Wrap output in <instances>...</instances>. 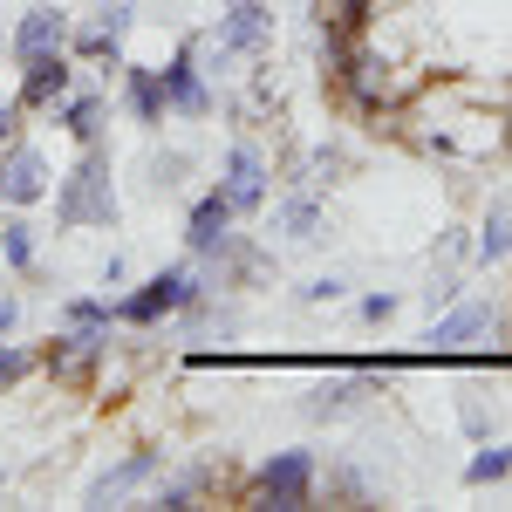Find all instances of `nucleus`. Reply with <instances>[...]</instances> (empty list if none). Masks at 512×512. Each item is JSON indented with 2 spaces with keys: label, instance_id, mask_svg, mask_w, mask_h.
Wrapping results in <instances>:
<instances>
[{
  "label": "nucleus",
  "instance_id": "20",
  "mask_svg": "<svg viewBox=\"0 0 512 512\" xmlns=\"http://www.w3.org/2000/svg\"><path fill=\"white\" fill-rule=\"evenodd\" d=\"M212 485H219V472H212V465H198V472H178V478H164V485H158V506L185 512V506H198Z\"/></svg>",
  "mask_w": 512,
  "mask_h": 512
},
{
  "label": "nucleus",
  "instance_id": "6",
  "mask_svg": "<svg viewBox=\"0 0 512 512\" xmlns=\"http://www.w3.org/2000/svg\"><path fill=\"white\" fill-rule=\"evenodd\" d=\"M69 89H76V55H69V48H55V55L21 62V89H14V103H21V110H55Z\"/></svg>",
  "mask_w": 512,
  "mask_h": 512
},
{
  "label": "nucleus",
  "instance_id": "11",
  "mask_svg": "<svg viewBox=\"0 0 512 512\" xmlns=\"http://www.w3.org/2000/svg\"><path fill=\"white\" fill-rule=\"evenodd\" d=\"M219 41H226L233 55H260V48L274 41V7H267V0H233V7L219 14Z\"/></svg>",
  "mask_w": 512,
  "mask_h": 512
},
{
  "label": "nucleus",
  "instance_id": "24",
  "mask_svg": "<svg viewBox=\"0 0 512 512\" xmlns=\"http://www.w3.org/2000/svg\"><path fill=\"white\" fill-rule=\"evenodd\" d=\"M506 478H512V444H485L465 465V485H506Z\"/></svg>",
  "mask_w": 512,
  "mask_h": 512
},
{
  "label": "nucleus",
  "instance_id": "22",
  "mask_svg": "<svg viewBox=\"0 0 512 512\" xmlns=\"http://www.w3.org/2000/svg\"><path fill=\"white\" fill-rule=\"evenodd\" d=\"M110 321H117V308H110V301H96V294L62 301V328H96V335H110Z\"/></svg>",
  "mask_w": 512,
  "mask_h": 512
},
{
  "label": "nucleus",
  "instance_id": "2",
  "mask_svg": "<svg viewBox=\"0 0 512 512\" xmlns=\"http://www.w3.org/2000/svg\"><path fill=\"white\" fill-rule=\"evenodd\" d=\"M315 458L308 451H274L260 472L239 485V499L246 506H260V512H308L315 506Z\"/></svg>",
  "mask_w": 512,
  "mask_h": 512
},
{
  "label": "nucleus",
  "instance_id": "15",
  "mask_svg": "<svg viewBox=\"0 0 512 512\" xmlns=\"http://www.w3.org/2000/svg\"><path fill=\"white\" fill-rule=\"evenodd\" d=\"M55 123H62L76 144H103V96H96V89H69V96L55 103Z\"/></svg>",
  "mask_w": 512,
  "mask_h": 512
},
{
  "label": "nucleus",
  "instance_id": "3",
  "mask_svg": "<svg viewBox=\"0 0 512 512\" xmlns=\"http://www.w3.org/2000/svg\"><path fill=\"white\" fill-rule=\"evenodd\" d=\"M198 294H205L198 267H164V274H151L137 294H123V301H117V321H123V328H158V321L185 315Z\"/></svg>",
  "mask_w": 512,
  "mask_h": 512
},
{
  "label": "nucleus",
  "instance_id": "17",
  "mask_svg": "<svg viewBox=\"0 0 512 512\" xmlns=\"http://www.w3.org/2000/svg\"><path fill=\"white\" fill-rule=\"evenodd\" d=\"M369 390H383V376H355V383H321L315 396H308V417H349L355 403Z\"/></svg>",
  "mask_w": 512,
  "mask_h": 512
},
{
  "label": "nucleus",
  "instance_id": "16",
  "mask_svg": "<svg viewBox=\"0 0 512 512\" xmlns=\"http://www.w3.org/2000/svg\"><path fill=\"white\" fill-rule=\"evenodd\" d=\"M321 226H328V212H321V198H315V192L287 198V205L274 212V233H280V239H294V246H308V239H321Z\"/></svg>",
  "mask_w": 512,
  "mask_h": 512
},
{
  "label": "nucleus",
  "instance_id": "9",
  "mask_svg": "<svg viewBox=\"0 0 512 512\" xmlns=\"http://www.w3.org/2000/svg\"><path fill=\"white\" fill-rule=\"evenodd\" d=\"M164 472V451L158 444H137V451H123L117 465H103V472L89 478V506H103V499H123V492H137L144 478Z\"/></svg>",
  "mask_w": 512,
  "mask_h": 512
},
{
  "label": "nucleus",
  "instance_id": "19",
  "mask_svg": "<svg viewBox=\"0 0 512 512\" xmlns=\"http://www.w3.org/2000/svg\"><path fill=\"white\" fill-rule=\"evenodd\" d=\"M123 35L117 28H103V21H82V28H69V55L76 62H117Z\"/></svg>",
  "mask_w": 512,
  "mask_h": 512
},
{
  "label": "nucleus",
  "instance_id": "23",
  "mask_svg": "<svg viewBox=\"0 0 512 512\" xmlns=\"http://www.w3.org/2000/svg\"><path fill=\"white\" fill-rule=\"evenodd\" d=\"M35 369H41V355H35V349H21L14 335L0 342V396H7V390H21V383H28Z\"/></svg>",
  "mask_w": 512,
  "mask_h": 512
},
{
  "label": "nucleus",
  "instance_id": "8",
  "mask_svg": "<svg viewBox=\"0 0 512 512\" xmlns=\"http://www.w3.org/2000/svg\"><path fill=\"white\" fill-rule=\"evenodd\" d=\"M267 178H274V171H267V158H260L253 144H233L226 164H219V192H226L233 212H260V205H267Z\"/></svg>",
  "mask_w": 512,
  "mask_h": 512
},
{
  "label": "nucleus",
  "instance_id": "25",
  "mask_svg": "<svg viewBox=\"0 0 512 512\" xmlns=\"http://www.w3.org/2000/svg\"><path fill=\"white\" fill-rule=\"evenodd\" d=\"M512 253V205H492V219L478 226V260H506Z\"/></svg>",
  "mask_w": 512,
  "mask_h": 512
},
{
  "label": "nucleus",
  "instance_id": "31",
  "mask_svg": "<svg viewBox=\"0 0 512 512\" xmlns=\"http://www.w3.org/2000/svg\"><path fill=\"white\" fill-rule=\"evenodd\" d=\"M451 294H458V280H451V274H444V280H431V287H424V301H431V308H444Z\"/></svg>",
  "mask_w": 512,
  "mask_h": 512
},
{
  "label": "nucleus",
  "instance_id": "12",
  "mask_svg": "<svg viewBox=\"0 0 512 512\" xmlns=\"http://www.w3.org/2000/svg\"><path fill=\"white\" fill-rule=\"evenodd\" d=\"M233 219H239V212L226 205V192L212 185V192H205L192 212H185V239H192V253H205V260H212V253L233 239Z\"/></svg>",
  "mask_w": 512,
  "mask_h": 512
},
{
  "label": "nucleus",
  "instance_id": "33",
  "mask_svg": "<svg viewBox=\"0 0 512 512\" xmlns=\"http://www.w3.org/2000/svg\"><path fill=\"white\" fill-rule=\"evenodd\" d=\"M14 321H21V308H14V301H7V294H0V342H7V335H14Z\"/></svg>",
  "mask_w": 512,
  "mask_h": 512
},
{
  "label": "nucleus",
  "instance_id": "5",
  "mask_svg": "<svg viewBox=\"0 0 512 512\" xmlns=\"http://www.w3.org/2000/svg\"><path fill=\"white\" fill-rule=\"evenodd\" d=\"M48 198V158H41L35 144H7L0 151V205L7 212H28Z\"/></svg>",
  "mask_w": 512,
  "mask_h": 512
},
{
  "label": "nucleus",
  "instance_id": "32",
  "mask_svg": "<svg viewBox=\"0 0 512 512\" xmlns=\"http://www.w3.org/2000/svg\"><path fill=\"white\" fill-rule=\"evenodd\" d=\"M465 431L485 437V403H478V396H465Z\"/></svg>",
  "mask_w": 512,
  "mask_h": 512
},
{
  "label": "nucleus",
  "instance_id": "4",
  "mask_svg": "<svg viewBox=\"0 0 512 512\" xmlns=\"http://www.w3.org/2000/svg\"><path fill=\"white\" fill-rule=\"evenodd\" d=\"M103 355H110V335H96V328H62V335L41 349V369H48L62 390H89L96 369H103Z\"/></svg>",
  "mask_w": 512,
  "mask_h": 512
},
{
  "label": "nucleus",
  "instance_id": "10",
  "mask_svg": "<svg viewBox=\"0 0 512 512\" xmlns=\"http://www.w3.org/2000/svg\"><path fill=\"white\" fill-rule=\"evenodd\" d=\"M69 28H76V14H62V7H28V14L14 21V62H35V55L69 48Z\"/></svg>",
  "mask_w": 512,
  "mask_h": 512
},
{
  "label": "nucleus",
  "instance_id": "7",
  "mask_svg": "<svg viewBox=\"0 0 512 512\" xmlns=\"http://www.w3.org/2000/svg\"><path fill=\"white\" fill-rule=\"evenodd\" d=\"M158 82H164V110H171V117H212V89H205V69H198L192 41L158 69Z\"/></svg>",
  "mask_w": 512,
  "mask_h": 512
},
{
  "label": "nucleus",
  "instance_id": "30",
  "mask_svg": "<svg viewBox=\"0 0 512 512\" xmlns=\"http://www.w3.org/2000/svg\"><path fill=\"white\" fill-rule=\"evenodd\" d=\"M21 117H28V110L7 96V103H0V151H7V144H21Z\"/></svg>",
  "mask_w": 512,
  "mask_h": 512
},
{
  "label": "nucleus",
  "instance_id": "21",
  "mask_svg": "<svg viewBox=\"0 0 512 512\" xmlns=\"http://www.w3.org/2000/svg\"><path fill=\"white\" fill-rule=\"evenodd\" d=\"M376 14V0H315V21L321 28H342V35H362Z\"/></svg>",
  "mask_w": 512,
  "mask_h": 512
},
{
  "label": "nucleus",
  "instance_id": "13",
  "mask_svg": "<svg viewBox=\"0 0 512 512\" xmlns=\"http://www.w3.org/2000/svg\"><path fill=\"white\" fill-rule=\"evenodd\" d=\"M478 335H492V308H485V301H465V308H451L444 321H431L424 342H431L437 355H458V349H472Z\"/></svg>",
  "mask_w": 512,
  "mask_h": 512
},
{
  "label": "nucleus",
  "instance_id": "14",
  "mask_svg": "<svg viewBox=\"0 0 512 512\" xmlns=\"http://www.w3.org/2000/svg\"><path fill=\"white\" fill-rule=\"evenodd\" d=\"M123 103H130V117L144 123V130H158L171 110H164V82H158V69H144V62H130L123 69Z\"/></svg>",
  "mask_w": 512,
  "mask_h": 512
},
{
  "label": "nucleus",
  "instance_id": "28",
  "mask_svg": "<svg viewBox=\"0 0 512 512\" xmlns=\"http://www.w3.org/2000/svg\"><path fill=\"white\" fill-rule=\"evenodd\" d=\"M301 301H308V308H321V301H342V280H335V274H315L308 287H301Z\"/></svg>",
  "mask_w": 512,
  "mask_h": 512
},
{
  "label": "nucleus",
  "instance_id": "26",
  "mask_svg": "<svg viewBox=\"0 0 512 512\" xmlns=\"http://www.w3.org/2000/svg\"><path fill=\"white\" fill-rule=\"evenodd\" d=\"M301 171H308L301 185H308V192H321V185H335V171H342V151H315V158L301 164Z\"/></svg>",
  "mask_w": 512,
  "mask_h": 512
},
{
  "label": "nucleus",
  "instance_id": "29",
  "mask_svg": "<svg viewBox=\"0 0 512 512\" xmlns=\"http://www.w3.org/2000/svg\"><path fill=\"white\" fill-rule=\"evenodd\" d=\"M328 499H349V506H362V499H369V485H362L355 472H335V478H328Z\"/></svg>",
  "mask_w": 512,
  "mask_h": 512
},
{
  "label": "nucleus",
  "instance_id": "18",
  "mask_svg": "<svg viewBox=\"0 0 512 512\" xmlns=\"http://www.w3.org/2000/svg\"><path fill=\"white\" fill-rule=\"evenodd\" d=\"M0 267L7 274H35V226L14 212V219H0Z\"/></svg>",
  "mask_w": 512,
  "mask_h": 512
},
{
  "label": "nucleus",
  "instance_id": "27",
  "mask_svg": "<svg viewBox=\"0 0 512 512\" xmlns=\"http://www.w3.org/2000/svg\"><path fill=\"white\" fill-rule=\"evenodd\" d=\"M355 315L369 321V328H383V321H396V294H362V308Z\"/></svg>",
  "mask_w": 512,
  "mask_h": 512
},
{
  "label": "nucleus",
  "instance_id": "1",
  "mask_svg": "<svg viewBox=\"0 0 512 512\" xmlns=\"http://www.w3.org/2000/svg\"><path fill=\"white\" fill-rule=\"evenodd\" d=\"M55 226H62V233L117 226V185H110V158H103V144H82L76 171L55 185Z\"/></svg>",
  "mask_w": 512,
  "mask_h": 512
}]
</instances>
